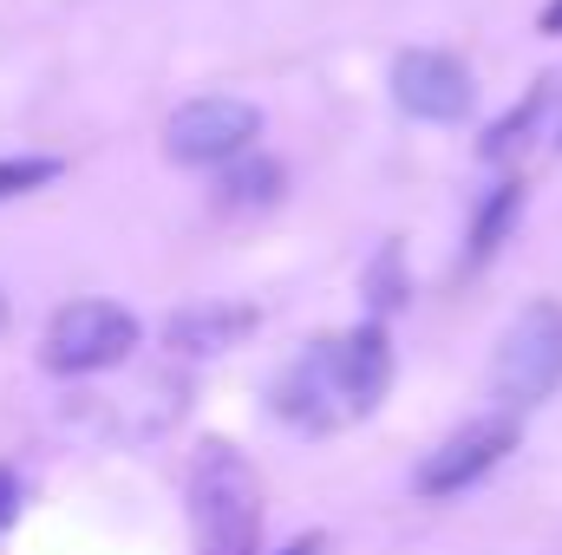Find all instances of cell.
Segmentation results:
<instances>
[{
    "mask_svg": "<svg viewBox=\"0 0 562 555\" xmlns=\"http://www.w3.org/2000/svg\"><path fill=\"white\" fill-rule=\"evenodd\" d=\"M393 386V347L380 327H353L334 340H314L307 353L288 360V373L276 380V412L288 424L307 431H334L367 418Z\"/></svg>",
    "mask_w": 562,
    "mask_h": 555,
    "instance_id": "6da1fadb",
    "label": "cell"
},
{
    "mask_svg": "<svg viewBox=\"0 0 562 555\" xmlns=\"http://www.w3.org/2000/svg\"><path fill=\"white\" fill-rule=\"evenodd\" d=\"M190 530L203 555H256L262 543V484L229 444H203L190 471Z\"/></svg>",
    "mask_w": 562,
    "mask_h": 555,
    "instance_id": "7a4b0ae2",
    "label": "cell"
},
{
    "mask_svg": "<svg viewBox=\"0 0 562 555\" xmlns=\"http://www.w3.org/2000/svg\"><path fill=\"white\" fill-rule=\"evenodd\" d=\"M491 386L504 406H543L562 386V301H530L504 333L491 360Z\"/></svg>",
    "mask_w": 562,
    "mask_h": 555,
    "instance_id": "3957f363",
    "label": "cell"
},
{
    "mask_svg": "<svg viewBox=\"0 0 562 555\" xmlns=\"http://www.w3.org/2000/svg\"><path fill=\"white\" fill-rule=\"evenodd\" d=\"M132 347H138V320H132L119 301H72V307L53 314L40 360H46L53 373H72V380H79V373L125 366Z\"/></svg>",
    "mask_w": 562,
    "mask_h": 555,
    "instance_id": "277c9868",
    "label": "cell"
},
{
    "mask_svg": "<svg viewBox=\"0 0 562 555\" xmlns=\"http://www.w3.org/2000/svg\"><path fill=\"white\" fill-rule=\"evenodd\" d=\"M262 138V112L249 105V99H190L183 112H170V125H164V150H170V163H190V170H203V163H236L249 144Z\"/></svg>",
    "mask_w": 562,
    "mask_h": 555,
    "instance_id": "5b68a950",
    "label": "cell"
},
{
    "mask_svg": "<svg viewBox=\"0 0 562 555\" xmlns=\"http://www.w3.org/2000/svg\"><path fill=\"white\" fill-rule=\"evenodd\" d=\"M504 451H517V418H471V424H458L438 451H425L419 464V497H458L464 484H477L484 471H497L504 464Z\"/></svg>",
    "mask_w": 562,
    "mask_h": 555,
    "instance_id": "8992f818",
    "label": "cell"
},
{
    "mask_svg": "<svg viewBox=\"0 0 562 555\" xmlns=\"http://www.w3.org/2000/svg\"><path fill=\"white\" fill-rule=\"evenodd\" d=\"M393 99H400V112H413L425 125H451V118H464L471 112V72L451 59V53H400L393 59Z\"/></svg>",
    "mask_w": 562,
    "mask_h": 555,
    "instance_id": "52a82bcc",
    "label": "cell"
},
{
    "mask_svg": "<svg viewBox=\"0 0 562 555\" xmlns=\"http://www.w3.org/2000/svg\"><path fill=\"white\" fill-rule=\"evenodd\" d=\"M249 333H256V307H243V301L183 307V314H170V327H164V340H170L177 353H229V347H243Z\"/></svg>",
    "mask_w": 562,
    "mask_h": 555,
    "instance_id": "ba28073f",
    "label": "cell"
},
{
    "mask_svg": "<svg viewBox=\"0 0 562 555\" xmlns=\"http://www.w3.org/2000/svg\"><path fill=\"white\" fill-rule=\"evenodd\" d=\"M281 163L276 157H243V163H229L223 170V183H216V203L223 209H269L281 203Z\"/></svg>",
    "mask_w": 562,
    "mask_h": 555,
    "instance_id": "9c48e42d",
    "label": "cell"
},
{
    "mask_svg": "<svg viewBox=\"0 0 562 555\" xmlns=\"http://www.w3.org/2000/svg\"><path fill=\"white\" fill-rule=\"evenodd\" d=\"M517 209H524V183H497V196L484 203L477 236H471V269H484V262L497 256V242H504V229L517 223Z\"/></svg>",
    "mask_w": 562,
    "mask_h": 555,
    "instance_id": "30bf717a",
    "label": "cell"
},
{
    "mask_svg": "<svg viewBox=\"0 0 562 555\" xmlns=\"http://www.w3.org/2000/svg\"><path fill=\"white\" fill-rule=\"evenodd\" d=\"M53 177H59L53 157H0V203L20 196V190H40V183H53Z\"/></svg>",
    "mask_w": 562,
    "mask_h": 555,
    "instance_id": "8fae6325",
    "label": "cell"
},
{
    "mask_svg": "<svg viewBox=\"0 0 562 555\" xmlns=\"http://www.w3.org/2000/svg\"><path fill=\"white\" fill-rule=\"evenodd\" d=\"M543 112V92H530L524 99V112H510L504 125H491V138H484V157H510L517 144H524V132H530V118Z\"/></svg>",
    "mask_w": 562,
    "mask_h": 555,
    "instance_id": "7c38bea8",
    "label": "cell"
},
{
    "mask_svg": "<svg viewBox=\"0 0 562 555\" xmlns=\"http://www.w3.org/2000/svg\"><path fill=\"white\" fill-rule=\"evenodd\" d=\"M7 517H13V477L0 471V523H7Z\"/></svg>",
    "mask_w": 562,
    "mask_h": 555,
    "instance_id": "4fadbf2b",
    "label": "cell"
},
{
    "mask_svg": "<svg viewBox=\"0 0 562 555\" xmlns=\"http://www.w3.org/2000/svg\"><path fill=\"white\" fill-rule=\"evenodd\" d=\"M543 33H562V0H550V7H543Z\"/></svg>",
    "mask_w": 562,
    "mask_h": 555,
    "instance_id": "5bb4252c",
    "label": "cell"
},
{
    "mask_svg": "<svg viewBox=\"0 0 562 555\" xmlns=\"http://www.w3.org/2000/svg\"><path fill=\"white\" fill-rule=\"evenodd\" d=\"M281 555H321V536H307V543H294V550H281Z\"/></svg>",
    "mask_w": 562,
    "mask_h": 555,
    "instance_id": "9a60e30c",
    "label": "cell"
},
{
    "mask_svg": "<svg viewBox=\"0 0 562 555\" xmlns=\"http://www.w3.org/2000/svg\"><path fill=\"white\" fill-rule=\"evenodd\" d=\"M0 327H7V301H0Z\"/></svg>",
    "mask_w": 562,
    "mask_h": 555,
    "instance_id": "2e32d148",
    "label": "cell"
}]
</instances>
